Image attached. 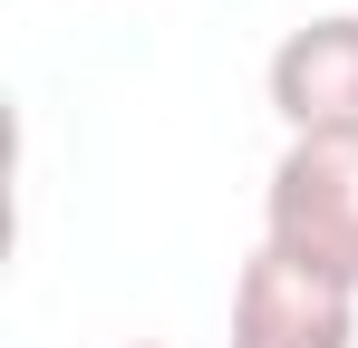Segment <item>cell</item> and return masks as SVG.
I'll list each match as a JSON object with an SVG mask.
<instances>
[{"label":"cell","mask_w":358,"mask_h":348,"mask_svg":"<svg viewBox=\"0 0 358 348\" xmlns=\"http://www.w3.org/2000/svg\"><path fill=\"white\" fill-rule=\"evenodd\" d=\"M271 116L291 136H358V10H320L262 68Z\"/></svg>","instance_id":"3957f363"},{"label":"cell","mask_w":358,"mask_h":348,"mask_svg":"<svg viewBox=\"0 0 358 348\" xmlns=\"http://www.w3.org/2000/svg\"><path fill=\"white\" fill-rule=\"evenodd\" d=\"M262 242L358 290V136H291L262 184Z\"/></svg>","instance_id":"6da1fadb"},{"label":"cell","mask_w":358,"mask_h":348,"mask_svg":"<svg viewBox=\"0 0 358 348\" xmlns=\"http://www.w3.org/2000/svg\"><path fill=\"white\" fill-rule=\"evenodd\" d=\"M136 348H155V339H136Z\"/></svg>","instance_id":"277c9868"},{"label":"cell","mask_w":358,"mask_h":348,"mask_svg":"<svg viewBox=\"0 0 358 348\" xmlns=\"http://www.w3.org/2000/svg\"><path fill=\"white\" fill-rule=\"evenodd\" d=\"M233 348H358V290L262 242L233 281Z\"/></svg>","instance_id":"7a4b0ae2"}]
</instances>
